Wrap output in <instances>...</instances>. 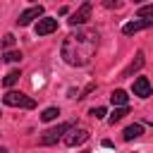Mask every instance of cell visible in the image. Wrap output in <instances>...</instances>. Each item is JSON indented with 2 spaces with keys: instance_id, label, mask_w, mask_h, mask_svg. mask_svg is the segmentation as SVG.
Segmentation results:
<instances>
[{
  "instance_id": "19",
  "label": "cell",
  "mask_w": 153,
  "mask_h": 153,
  "mask_svg": "<svg viewBox=\"0 0 153 153\" xmlns=\"http://www.w3.org/2000/svg\"><path fill=\"white\" fill-rule=\"evenodd\" d=\"M91 115H93L96 120H103V117H105V108H93V110H91Z\"/></svg>"
},
{
  "instance_id": "15",
  "label": "cell",
  "mask_w": 153,
  "mask_h": 153,
  "mask_svg": "<svg viewBox=\"0 0 153 153\" xmlns=\"http://www.w3.org/2000/svg\"><path fill=\"white\" fill-rule=\"evenodd\" d=\"M19 76H22V74H19V69H12V72L2 79V84H5V86H12V84H17V81H19Z\"/></svg>"
},
{
  "instance_id": "12",
  "label": "cell",
  "mask_w": 153,
  "mask_h": 153,
  "mask_svg": "<svg viewBox=\"0 0 153 153\" xmlns=\"http://www.w3.org/2000/svg\"><path fill=\"white\" fill-rule=\"evenodd\" d=\"M127 91H122V88H115L112 93H110V100H112V105H117V108H127Z\"/></svg>"
},
{
  "instance_id": "18",
  "label": "cell",
  "mask_w": 153,
  "mask_h": 153,
  "mask_svg": "<svg viewBox=\"0 0 153 153\" xmlns=\"http://www.w3.org/2000/svg\"><path fill=\"white\" fill-rule=\"evenodd\" d=\"M12 45H14V36H12V33H7V36L2 38V48H12Z\"/></svg>"
},
{
  "instance_id": "7",
  "label": "cell",
  "mask_w": 153,
  "mask_h": 153,
  "mask_svg": "<svg viewBox=\"0 0 153 153\" xmlns=\"http://www.w3.org/2000/svg\"><path fill=\"white\" fill-rule=\"evenodd\" d=\"M88 17H91V2H84V5H81V7H79V10L72 14V17H69V24H72V26H76V24H84Z\"/></svg>"
},
{
  "instance_id": "11",
  "label": "cell",
  "mask_w": 153,
  "mask_h": 153,
  "mask_svg": "<svg viewBox=\"0 0 153 153\" xmlns=\"http://www.w3.org/2000/svg\"><path fill=\"white\" fill-rule=\"evenodd\" d=\"M141 134H143V127H141V124H129V127L122 131V139H124V141H134V139H139Z\"/></svg>"
},
{
  "instance_id": "1",
  "label": "cell",
  "mask_w": 153,
  "mask_h": 153,
  "mask_svg": "<svg viewBox=\"0 0 153 153\" xmlns=\"http://www.w3.org/2000/svg\"><path fill=\"white\" fill-rule=\"evenodd\" d=\"M96 45H98V33L91 31V29H76L72 31L65 43H62V57L67 65H74V67H84L91 62L93 53H96Z\"/></svg>"
},
{
  "instance_id": "5",
  "label": "cell",
  "mask_w": 153,
  "mask_h": 153,
  "mask_svg": "<svg viewBox=\"0 0 153 153\" xmlns=\"http://www.w3.org/2000/svg\"><path fill=\"white\" fill-rule=\"evenodd\" d=\"M41 14H43V7H41V5H36V7L24 10V12L19 14V19H17V22H19V26H29V24H31L33 19H38Z\"/></svg>"
},
{
  "instance_id": "4",
  "label": "cell",
  "mask_w": 153,
  "mask_h": 153,
  "mask_svg": "<svg viewBox=\"0 0 153 153\" xmlns=\"http://www.w3.org/2000/svg\"><path fill=\"white\" fill-rule=\"evenodd\" d=\"M53 31H57V19L43 17V19L36 22V33H38V36H48V33H53Z\"/></svg>"
},
{
  "instance_id": "21",
  "label": "cell",
  "mask_w": 153,
  "mask_h": 153,
  "mask_svg": "<svg viewBox=\"0 0 153 153\" xmlns=\"http://www.w3.org/2000/svg\"><path fill=\"white\" fill-rule=\"evenodd\" d=\"M86 153H88V151H86Z\"/></svg>"
},
{
  "instance_id": "6",
  "label": "cell",
  "mask_w": 153,
  "mask_h": 153,
  "mask_svg": "<svg viewBox=\"0 0 153 153\" xmlns=\"http://www.w3.org/2000/svg\"><path fill=\"white\" fill-rule=\"evenodd\" d=\"M88 139V129H69V134L65 136V143L67 146H79Z\"/></svg>"
},
{
  "instance_id": "10",
  "label": "cell",
  "mask_w": 153,
  "mask_h": 153,
  "mask_svg": "<svg viewBox=\"0 0 153 153\" xmlns=\"http://www.w3.org/2000/svg\"><path fill=\"white\" fill-rule=\"evenodd\" d=\"M141 67H143V53L139 50V53H136V57H134V60L129 62V67H127V69H124V72H122L120 76H122V79H124V76H131V74H134V72H139Z\"/></svg>"
},
{
  "instance_id": "16",
  "label": "cell",
  "mask_w": 153,
  "mask_h": 153,
  "mask_svg": "<svg viewBox=\"0 0 153 153\" xmlns=\"http://www.w3.org/2000/svg\"><path fill=\"white\" fill-rule=\"evenodd\" d=\"M57 115H60V110H57V108H45V110H43V115H41V120H43V122H50V120H55Z\"/></svg>"
},
{
  "instance_id": "14",
  "label": "cell",
  "mask_w": 153,
  "mask_h": 153,
  "mask_svg": "<svg viewBox=\"0 0 153 153\" xmlns=\"http://www.w3.org/2000/svg\"><path fill=\"white\" fill-rule=\"evenodd\" d=\"M124 115H129V110H127V108H117V110L110 115V120H108V122H110V124H117V122H120Z\"/></svg>"
},
{
  "instance_id": "20",
  "label": "cell",
  "mask_w": 153,
  "mask_h": 153,
  "mask_svg": "<svg viewBox=\"0 0 153 153\" xmlns=\"http://www.w3.org/2000/svg\"><path fill=\"white\" fill-rule=\"evenodd\" d=\"M0 153H7V148H2V146H0Z\"/></svg>"
},
{
  "instance_id": "13",
  "label": "cell",
  "mask_w": 153,
  "mask_h": 153,
  "mask_svg": "<svg viewBox=\"0 0 153 153\" xmlns=\"http://www.w3.org/2000/svg\"><path fill=\"white\" fill-rule=\"evenodd\" d=\"M139 19H148V22H153V5H143V7H139Z\"/></svg>"
},
{
  "instance_id": "9",
  "label": "cell",
  "mask_w": 153,
  "mask_h": 153,
  "mask_svg": "<svg viewBox=\"0 0 153 153\" xmlns=\"http://www.w3.org/2000/svg\"><path fill=\"white\" fill-rule=\"evenodd\" d=\"M153 22H148V19H136V22H127L124 26H122V31L127 33V36H131V33H136V31H143V29H148Z\"/></svg>"
},
{
  "instance_id": "3",
  "label": "cell",
  "mask_w": 153,
  "mask_h": 153,
  "mask_svg": "<svg viewBox=\"0 0 153 153\" xmlns=\"http://www.w3.org/2000/svg\"><path fill=\"white\" fill-rule=\"evenodd\" d=\"M69 129H72V124H69V122H65V124H57V127L48 129V131L41 136V143H43V146H53V143H55V141H57V139H60L65 131H69Z\"/></svg>"
},
{
  "instance_id": "17",
  "label": "cell",
  "mask_w": 153,
  "mask_h": 153,
  "mask_svg": "<svg viewBox=\"0 0 153 153\" xmlns=\"http://www.w3.org/2000/svg\"><path fill=\"white\" fill-rule=\"evenodd\" d=\"M2 60H5V62H19V60H22V53H19V50H7V53L2 55Z\"/></svg>"
},
{
  "instance_id": "8",
  "label": "cell",
  "mask_w": 153,
  "mask_h": 153,
  "mask_svg": "<svg viewBox=\"0 0 153 153\" xmlns=\"http://www.w3.org/2000/svg\"><path fill=\"white\" fill-rule=\"evenodd\" d=\"M134 96H139V98H148L151 96V81L146 76L134 79Z\"/></svg>"
},
{
  "instance_id": "2",
  "label": "cell",
  "mask_w": 153,
  "mask_h": 153,
  "mask_svg": "<svg viewBox=\"0 0 153 153\" xmlns=\"http://www.w3.org/2000/svg\"><path fill=\"white\" fill-rule=\"evenodd\" d=\"M2 100H5V105H10V108H26V110H31V108L36 105L33 98H29V96H24V93H17V91L5 93Z\"/></svg>"
}]
</instances>
